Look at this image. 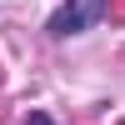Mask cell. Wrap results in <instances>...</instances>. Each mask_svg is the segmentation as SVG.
Instances as JSON below:
<instances>
[{
  "label": "cell",
  "instance_id": "6da1fadb",
  "mask_svg": "<svg viewBox=\"0 0 125 125\" xmlns=\"http://www.w3.org/2000/svg\"><path fill=\"white\" fill-rule=\"evenodd\" d=\"M100 15H105V0H65V5L50 15V35H55V40H65V35H85Z\"/></svg>",
  "mask_w": 125,
  "mask_h": 125
},
{
  "label": "cell",
  "instance_id": "7a4b0ae2",
  "mask_svg": "<svg viewBox=\"0 0 125 125\" xmlns=\"http://www.w3.org/2000/svg\"><path fill=\"white\" fill-rule=\"evenodd\" d=\"M25 125H55V120H50V115H40V110H30V115H25Z\"/></svg>",
  "mask_w": 125,
  "mask_h": 125
}]
</instances>
